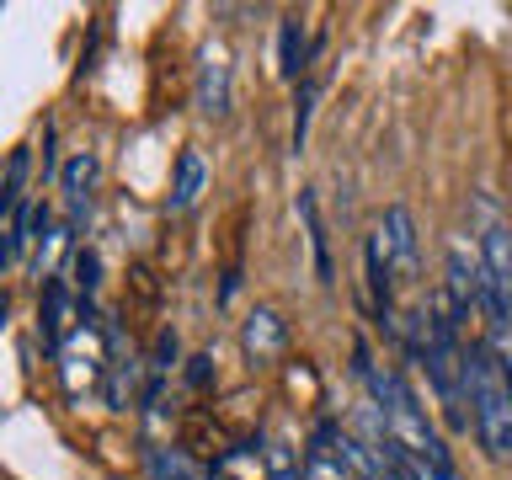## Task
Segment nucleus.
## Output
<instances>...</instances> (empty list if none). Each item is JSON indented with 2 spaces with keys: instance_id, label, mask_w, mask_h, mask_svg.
Returning <instances> with one entry per match:
<instances>
[{
  "instance_id": "1",
  "label": "nucleus",
  "mask_w": 512,
  "mask_h": 480,
  "mask_svg": "<svg viewBox=\"0 0 512 480\" xmlns=\"http://www.w3.org/2000/svg\"><path fill=\"white\" fill-rule=\"evenodd\" d=\"M358 379L368 390V406H374L379 427H384V443H395V454L411 464L416 480H459V464L448 454L443 432L432 427V416L416 406L411 384L395 374V368H384L368 358V342H358Z\"/></svg>"
},
{
  "instance_id": "2",
  "label": "nucleus",
  "mask_w": 512,
  "mask_h": 480,
  "mask_svg": "<svg viewBox=\"0 0 512 480\" xmlns=\"http://www.w3.org/2000/svg\"><path fill=\"white\" fill-rule=\"evenodd\" d=\"M464 395H470L475 438L491 459H512V368L491 342L464 347Z\"/></svg>"
},
{
  "instance_id": "3",
  "label": "nucleus",
  "mask_w": 512,
  "mask_h": 480,
  "mask_svg": "<svg viewBox=\"0 0 512 480\" xmlns=\"http://www.w3.org/2000/svg\"><path fill=\"white\" fill-rule=\"evenodd\" d=\"M480 288H486V331L491 347L502 352L507 331H512V230L491 224L480 235Z\"/></svg>"
},
{
  "instance_id": "4",
  "label": "nucleus",
  "mask_w": 512,
  "mask_h": 480,
  "mask_svg": "<svg viewBox=\"0 0 512 480\" xmlns=\"http://www.w3.org/2000/svg\"><path fill=\"white\" fill-rule=\"evenodd\" d=\"M139 384H144V363H139L134 342H128L123 320H102V395H107V406L128 411Z\"/></svg>"
},
{
  "instance_id": "5",
  "label": "nucleus",
  "mask_w": 512,
  "mask_h": 480,
  "mask_svg": "<svg viewBox=\"0 0 512 480\" xmlns=\"http://www.w3.org/2000/svg\"><path fill=\"white\" fill-rule=\"evenodd\" d=\"M443 304L454 310L459 331L470 326L475 315H486V288H480V251H470L464 240L448 246V262H443Z\"/></svg>"
},
{
  "instance_id": "6",
  "label": "nucleus",
  "mask_w": 512,
  "mask_h": 480,
  "mask_svg": "<svg viewBox=\"0 0 512 480\" xmlns=\"http://www.w3.org/2000/svg\"><path fill=\"white\" fill-rule=\"evenodd\" d=\"M192 102H198L203 118H230V102H235V80H230V59L219 48H203L198 54V86H192Z\"/></svg>"
},
{
  "instance_id": "7",
  "label": "nucleus",
  "mask_w": 512,
  "mask_h": 480,
  "mask_svg": "<svg viewBox=\"0 0 512 480\" xmlns=\"http://www.w3.org/2000/svg\"><path fill=\"white\" fill-rule=\"evenodd\" d=\"M342 422H315V432H310V448H304V480H352V470H347V459H342Z\"/></svg>"
},
{
  "instance_id": "8",
  "label": "nucleus",
  "mask_w": 512,
  "mask_h": 480,
  "mask_svg": "<svg viewBox=\"0 0 512 480\" xmlns=\"http://www.w3.org/2000/svg\"><path fill=\"white\" fill-rule=\"evenodd\" d=\"M96 176H102V160H96L91 150H80L64 160V171H59V187H64V230H80V219H86V208H91V192H96Z\"/></svg>"
},
{
  "instance_id": "9",
  "label": "nucleus",
  "mask_w": 512,
  "mask_h": 480,
  "mask_svg": "<svg viewBox=\"0 0 512 480\" xmlns=\"http://www.w3.org/2000/svg\"><path fill=\"white\" fill-rule=\"evenodd\" d=\"M379 235H384V246H390L395 278L411 283V278H416V256H422V251H416V219H411V208H406V203H390V208H384Z\"/></svg>"
},
{
  "instance_id": "10",
  "label": "nucleus",
  "mask_w": 512,
  "mask_h": 480,
  "mask_svg": "<svg viewBox=\"0 0 512 480\" xmlns=\"http://www.w3.org/2000/svg\"><path fill=\"white\" fill-rule=\"evenodd\" d=\"M240 347H246V358H251V363L283 358V347H288L283 315H278V310H267V304H256V310L246 315V326H240Z\"/></svg>"
},
{
  "instance_id": "11",
  "label": "nucleus",
  "mask_w": 512,
  "mask_h": 480,
  "mask_svg": "<svg viewBox=\"0 0 512 480\" xmlns=\"http://www.w3.org/2000/svg\"><path fill=\"white\" fill-rule=\"evenodd\" d=\"M38 336H43V347L54 352V358H59V347L70 342V283H64V278H48V283H43Z\"/></svg>"
},
{
  "instance_id": "12",
  "label": "nucleus",
  "mask_w": 512,
  "mask_h": 480,
  "mask_svg": "<svg viewBox=\"0 0 512 480\" xmlns=\"http://www.w3.org/2000/svg\"><path fill=\"white\" fill-rule=\"evenodd\" d=\"M144 464H150V480H214V470H203L187 448H171V443H150Z\"/></svg>"
},
{
  "instance_id": "13",
  "label": "nucleus",
  "mask_w": 512,
  "mask_h": 480,
  "mask_svg": "<svg viewBox=\"0 0 512 480\" xmlns=\"http://www.w3.org/2000/svg\"><path fill=\"white\" fill-rule=\"evenodd\" d=\"M203 182H208L203 155L198 150H182V155H176V176H171V214H187V208L203 198Z\"/></svg>"
},
{
  "instance_id": "14",
  "label": "nucleus",
  "mask_w": 512,
  "mask_h": 480,
  "mask_svg": "<svg viewBox=\"0 0 512 480\" xmlns=\"http://www.w3.org/2000/svg\"><path fill=\"white\" fill-rule=\"evenodd\" d=\"M299 219H304V235H310V251H315V278L331 288L336 283L331 278V246H326V224H320V203H315L310 187L299 192Z\"/></svg>"
},
{
  "instance_id": "15",
  "label": "nucleus",
  "mask_w": 512,
  "mask_h": 480,
  "mask_svg": "<svg viewBox=\"0 0 512 480\" xmlns=\"http://www.w3.org/2000/svg\"><path fill=\"white\" fill-rule=\"evenodd\" d=\"M214 480H267V464H262V448L256 443H235L214 459Z\"/></svg>"
},
{
  "instance_id": "16",
  "label": "nucleus",
  "mask_w": 512,
  "mask_h": 480,
  "mask_svg": "<svg viewBox=\"0 0 512 480\" xmlns=\"http://www.w3.org/2000/svg\"><path fill=\"white\" fill-rule=\"evenodd\" d=\"M304 64H310V43H304V22L299 16H288V22L278 27V70L288 80L304 75Z\"/></svg>"
},
{
  "instance_id": "17",
  "label": "nucleus",
  "mask_w": 512,
  "mask_h": 480,
  "mask_svg": "<svg viewBox=\"0 0 512 480\" xmlns=\"http://www.w3.org/2000/svg\"><path fill=\"white\" fill-rule=\"evenodd\" d=\"M310 112H315V80H299V96H294V150H304V139H310Z\"/></svg>"
},
{
  "instance_id": "18",
  "label": "nucleus",
  "mask_w": 512,
  "mask_h": 480,
  "mask_svg": "<svg viewBox=\"0 0 512 480\" xmlns=\"http://www.w3.org/2000/svg\"><path fill=\"white\" fill-rule=\"evenodd\" d=\"M187 384H192V390H208V384H214V358H208V352L187 358Z\"/></svg>"
}]
</instances>
